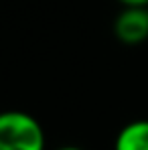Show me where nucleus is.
<instances>
[{
    "mask_svg": "<svg viewBox=\"0 0 148 150\" xmlns=\"http://www.w3.org/2000/svg\"><path fill=\"white\" fill-rule=\"evenodd\" d=\"M114 35L130 47L148 41V8H124L114 21Z\"/></svg>",
    "mask_w": 148,
    "mask_h": 150,
    "instance_id": "nucleus-2",
    "label": "nucleus"
},
{
    "mask_svg": "<svg viewBox=\"0 0 148 150\" xmlns=\"http://www.w3.org/2000/svg\"><path fill=\"white\" fill-rule=\"evenodd\" d=\"M114 150H148V120L128 122L118 132Z\"/></svg>",
    "mask_w": 148,
    "mask_h": 150,
    "instance_id": "nucleus-3",
    "label": "nucleus"
},
{
    "mask_svg": "<svg viewBox=\"0 0 148 150\" xmlns=\"http://www.w3.org/2000/svg\"><path fill=\"white\" fill-rule=\"evenodd\" d=\"M0 150H47L41 122L21 110L0 112Z\"/></svg>",
    "mask_w": 148,
    "mask_h": 150,
    "instance_id": "nucleus-1",
    "label": "nucleus"
},
{
    "mask_svg": "<svg viewBox=\"0 0 148 150\" xmlns=\"http://www.w3.org/2000/svg\"><path fill=\"white\" fill-rule=\"evenodd\" d=\"M57 150H85V148H79V146H61Z\"/></svg>",
    "mask_w": 148,
    "mask_h": 150,
    "instance_id": "nucleus-5",
    "label": "nucleus"
},
{
    "mask_svg": "<svg viewBox=\"0 0 148 150\" xmlns=\"http://www.w3.org/2000/svg\"><path fill=\"white\" fill-rule=\"evenodd\" d=\"M124 8H148V0H118Z\"/></svg>",
    "mask_w": 148,
    "mask_h": 150,
    "instance_id": "nucleus-4",
    "label": "nucleus"
}]
</instances>
